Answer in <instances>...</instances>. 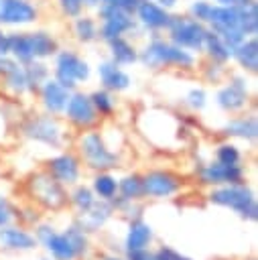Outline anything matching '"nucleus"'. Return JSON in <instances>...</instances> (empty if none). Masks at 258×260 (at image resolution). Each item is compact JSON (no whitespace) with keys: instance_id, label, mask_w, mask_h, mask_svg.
<instances>
[{"instance_id":"obj_7","label":"nucleus","mask_w":258,"mask_h":260,"mask_svg":"<svg viewBox=\"0 0 258 260\" xmlns=\"http://www.w3.org/2000/svg\"><path fill=\"white\" fill-rule=\"evenodd\" d=\"M142 191L146 197L165 199L181 191V181L167 171H150L142 177Z\"/></svg>"},{"instance_id":"obj_14","label":"nucleus","mask_w":258,"mask_h":260,"mask_svg":"<svg viewBox=\"0 0 258 260\" xmlns=\"http://www.w3.org/2000/svg\"><path fill=\"white\" fill-rule=\"evenodd\" d=\"M49 175L61 185H73L79 179V162L73 154H59L49 160Z\"/></svg>"},{"instance_id":"obj_10","label":"nucleus","mask_w":258,"mask_h":260,"mask_svg":"<svg viewBox=\"0 0 258 260\" xmlns=\"http://www.w3.org/2000/svg\"><path fill=\"white\" fill-rule=\"evenodd\" d=\"M199 179L205 185H234L242 183L244 169L240 165H221L215 160L199 169Z\"/></svg>"},{"instance_id":"obj_19","label":"nucleus","mask_w":258,"mask_h":260,"mask_svg":"<svg viewBox=\"0 0 258 260\" xmlns=\"http://www.w3.org/2000/svg\"><path fill=\"white\" fill-rule=\"evenodd\" d=\"M134 12L138 14V20L146 28H165L171 20V14L167 12V8H163L160 4H156L152 0H140L138 8Z\"/></svg>"},{"instance_id":"obj_20","label":"nucleus","mask_w":258,"mask_h":260,"mask_svg":"<svg viewBox=\"0 0 258 260\" xmlns=\"http://www.w3.org/2000/svg\"><path fill=\"white\" fill-rule=\"evenodd\" d=\"M0 244L4 248H10V250H33L39 242L33 234L20 230V228H6L2 225L0 230Z\"/></svg>"},{"instance_id":"obj_9","label":"nucleus","mask_w":258,"mask_h":260,"mask_svg":"<svg viewBox=\"0 0 258 260\" xmlns=\"http://www.w3.org/2000/svg\"><path fill=\"white\" fill-rule=\"evenodd\" d=\"M24 134H26L30 140L43 142V144H47V146H59V142H61V128H59L57 120L51 118V116H37V118H30V120L24 124Z\"/></svg>"},{"instance_id":"obj_44","label":"nucleus","mask_w":258,"mask_h":260,"mask_svg":"<svg viewBox=\"0 0 258 260\" xmlns=\"http://www.w3.org/2000/svg\"><path fill=\"white\" fill-rule=\"evenodd\" d=\"M10 219H12V211H10L8 203H6V199H2V197H0V228H2V225H6Z\"/></svg>"},{"instance_id":"obj_30","label":"nucleus","mask_w":258,"mask_h":260,"mask_svg":"<svg viewBox=\"0 0 258 260\" xmlns=\"http://www.w3.org/2000/svg\"><path fill=\"white\" fill-rule=\"evenodd\" d=\"M91 191H93V195H98L100 199L110 201V199H114V195L118 193V181H116L112 175H108V173H100V175L93 177Z\"/></svg>"},{"instance_id":"obj_36","label":"nucleus","mask_w":258,"mask_h":260,"mask_svg":"<svg viewBox=\"0 0 258 260\" xmlns=\"http://www.w3.org/2000/svg\"><path fill=\"white\" fill-rule=\"evenodd\" d=\"M215 158H217V162H221V165H240L242 154H240V150H238L236 144L225 142V144H219V146H217Z\"/></svg>"},{"instance_id":"obj_43","label":"nucleus","mask_w":258,"mask_h":260,"mask_svg":"<svg viewBox=\"0 0 258 260\" xmlns=\"http://www.w3.org/2000/svg\"><path fill=\"white\" fill-rule=\"evenodd\" d=\"M126 260H156V256L152 252H148L146 248H140V250H126Z\"/></svg>"},{"instance_id":"obj_32","label":"nucleus","mask_w":258,"mask_h":260,"mask_svg":"<svg viewBox=\"0 0 258 260\" xmlns=\"http://www.w3.org/2000/svg\"><path fill=\"white\" fill-rule=\"evenodd\" d=\"M24 75H26V89H41V85L47 81L49 69L43 63H37L35 59L24 65Z\"/></svg>"},{"instance_id":"obj_31","label":"nucleus","mask_w":258,"mask_h":260,"mask_svg":"<svg viewBox=\"0 0 258 260\" xmlns=\"http://www.w3.org/2000/svg\"><path fill=\"white\" fill-rule=\"evenodd\" d=\"M118 191H120L122 199L138 201L140 197H144V191H142V177H138V175H126L124 179L118 181Z\"/></svg>"},{"instance_id":"obj_25","label":"nucleus","mask_w":258,"mask_h":260,"mask_svg":"<svg viewBox=\"0 0 258 260\" xmlns=\"http://www.w3.org/2000/svg\"><path fill=\"white\" fill-rule=\"evenodd\" d=\"M43 246L51 252L53 260H75V258H77L75 250L71 248V244L67 242V238H65L63 234L53 232V234L43 242Z\"/></svg>"},{"instance_id":"obj_17","label":"nucleus","mask_w":258,"mask_h":260,"mask_svg":"<svg viewBox=\"0 0 258 260\" xmlns=\"http://www.w3.org/2000/svg\"><path fill=\"white\" fill-rule=\"evenodd\" d=\"M0 75L4 79V85L14 91V93H22L26 91V75H24V67L16 61L10 59L8 55L0 57Z\"/></svg>"},{"instance_id":"obj_3","label":"nucleus","mask_w":258,"mask_h":260,"mask_svg":"<svg viewBox=\"0 0 258 260\" xmlns=\"http://www.w3.org/2000/svg\"><path fill=\"white\" fill-rule=\"evenodd\" d=\"M79 152L87 162V167L91 169L108 171L118 167L120 162V156L114 150H110V146L104 142V138L98 132H87L79 138Z\"/></svg>"},{"instance_id":"obj_18","label":"nucleus","mask_w":258,"mask_h":260,"mask_svg":"<svg viewBox=\"0 0 258 260\" xmlns=\"http://www.w3.org/2000/svg\"><path fill=\"white\" fill-rule=\"evenodd\" d=\"M98 75H100L104 89H108V91H124L130 87V75L126 71H122L114 61L100 63Z\"/></svg>"},{"instance_id":"obj_12","label":"nucleus","mask_w":258,"mask_h":260,"mask_svg":"<svg viewBox=\"0 0 258 260\" xmlns=\"http://www.w3.org/2000/svg\"><path fill=\"white\" fill-rule=\"evenodd\" d=\"M37 18V10L26 0H0L2 24H28Z\"/></svg>"},{"instance_id":"obj_35","label":"nucleus","mask_w":258,"mask_h":260,"mask_svg":"<svg viewBox=\"0 0 258 260\" xmlns=\"http://www.w3.org/2000/svg\"><path fill=\"white\" fill-rule=\"evenodd\" d=\"M89 100H91L95 112H100V114H112V112H114V106H116V104H114V98L110 95L108 89H98V91H93V93L89 95Z\"/></svg>"},{"instance_id":"obj_33","label":"nucleus","mask_w":258,"mask_h":260,"mask_svg":"<svg viewBox=\"0 0 258 260\" xmlns=\"http://www.w3.org/2000/svg\"><path fill=\"white\" fill-rule=\"evenodd\" d=\"M63 236L67 238V242L71 244V248L75 250V254H77V258L79 256H83L85 252H87V236H85V232L81 230V228H77V225H71V228H67L65 232H63Z\"/></svg>"},{"instance_id":"obj_38","label":"nucleus","mask_w":258,"mask_h":260,"mask_svg":"<svg viewBox=\"0 0 258 260\" xmlns=\"http://www.w3.org/2000/svg\"><path fill=\"white\" fill-rule=\"evenodd\" d=\"M209 12H211V4L205 2V0H197V2L191 4V14H193V18L199 20V22H207Z\"/></svg>"},{"instance_id":"obj_11","label":"nucleus","mask_w":258,"mask_h":260,"mask_svg":"<svg viewBox=\"0 0 258 260\" xmlns=\"http://www.w3.org/2000/svg\"><path fill=\"white\" fill-rule=\"evenodd\" d=\"M63 112L79 128H89V126H93L98 122V112H95L89 95H85V93H73V95H69L67 106H65Z\"/></svg>"},{"instance_id":"obj_23","label":"nucleus","mask_w":258,"mask_h":260,"mask_svg":"<svg viewBox=\"0 0 258 260\" xmlns=\"http://www.w3.org/2000/svg\"><path fill=\"white\" fill-rule=\"evenodd\" d=\"M225 134L230 136H238L244 140H254L258 136V124L254 116H244V118H232L225 124Z\"/></svg>"},{"instance_id":"obj_22","label":"nucleus","mask_w":258,"mask_h":260,"mask_svg":"<svg viewBox=\"0 0 258 260\" xmlns=\"http://www.w3.org/2000/svg\"><path fill=\"white\" fill-rule=\"evenodd\" d=\"M232 57L246 69V71H256L258 69V43L256 39H244L238 47L232 49Z\"/></svg>"},{"instance_id":"obj_45","label":"nucleus","mask_w":258,"mask_h":260,"mask_svg":"<svg viewBox=\"0 0 258 260\" xmlns=\"http://www.w3.org/2000/svg\"><path fill=\"white\" fill-rule=\"evenodd\" d=\"M8 55V35L4 30H0V57Z\"/></svg>"},{"instance_id":"obj_24","label":"nucleus","mask_w":258,"mask_h":260,"mask_svg":"<svg viewBox=\"0 0 258 260\" xmlns=\"http://www.w3.org/2000/svg\"><path fill=\"white\" fill-rule=\"evenodd\" d=\"M238 10V28L244 35H254L258 28V10L254 0H244L242 4L236 6Z\"/></svg>"},{"instance_id":"obj_6","label":"nucleus","mask_w":258,"mask_h":260,"mask_svg":"<svg viewBox=\"0 0 258 260\" xmlns=\"http://www.w3.org/2000/svg\"><path fill=\"white\" fill-rule=\"evenodd\" d=\"M89 77V65L77 57L71 51H63L57 55V63H55V79L65 85L67 89L75 87L79 81H85Z\"/></svg>"},{"instance_id":"obj_46","label":"nucleus","mask_w":258,"mask_h":260,"mask_svg":"<svg viewBox=\"0 0 258 260\" xmlns=\"http://www.w3.org/2000/svg\"><path fill=\"white\" fill-rule=\"evenodd\" d=\"M158 4H160L163 8H171V6L177 4V0H158Z\"/></svg>"},{"instance_id":"obj_47","label":"nucleus","mask_w":258,"mask_h":260,"mask_svg":"<svg viewBox=\"0 0 258 260\" xmlns=\"http://www.w3.org/2000/svg\"><path fill=\"white\" fill-rule=\"evenodd\" d=\"M102 260H126V258H120V256H114V254H108V256H104Z\"/></svg>"},{"instance_id":"obj_2","label":"nucleus","mask_w":258,"mask_h":260,"mask_svg":"<svg viewBox=\"0 0 258 260\" xmlns=\"http://www.w3.org/2000/svg\"><path fill=\"white\" fill-rule=\"evenodd\" d=\"M140 61L146 67H163V65H175V67H191L193 65V55L173 43H165V41H152L150 45H146V49L140 55Z\"/></svg>"},{"instance_id":"obj_1","label":"nucleus","mask_w":258,"mask_h":260,"mask_svg":"<svg viewBox=\"0 0 258 260\" xmlns=\"http://www.w3.org/2000/svg\"><path fill=\"white\" fill-rule=\"evenodd\" d=\"M209 201L221 207H230L234 211H238L244 219H256L258 217V205L254 199V193L250 187L242 185V183H234V185H223L217 187L209 193Z\"/></svg>"},{"instance_id":"obj_15","label":"nucleus","mask_w":258,"mask_h":260,"mask_svg":"<svg viewBox=\"0 0 258 260\" xmlns=\"http://www.w3.org/2000/svg\"><path fill=\"white\" fill-rule=\"evenodd\" d=\"M112 211H114L112 203L100 199V201H95L87 211H81V215L77 217V223H75V225L81 228L83 232H95V230H100V228L108 221V217L112 215Z\"/></svg>"},{"instance_id":"obj_29","label":"nucleus","mask_w":258,"mask_h":260,"mask_svg":"<svg viewBox=\"0 0 258 260\" xmlns=\"http://www.w3.org/2000/svg\"><path fill=\"white\" fill-rule=\"evenodd\" d=\"M108 43H110L112 61H114L116 65H130V63H134V61L138 59L134 47H132L126 39L118 37V39H112V41H108Z\"/></svg>"},{"instance_id":"obj_40","label":"nucleus","mask_w":258,"mask_h":260,"mask_svg":"<svg viewBox=\"0 0 258 260\" xmlns=\"http://www.w3.org/2000/svg\"><path fill=\"white\" fill-rule=\"evenodd\" d=\"M187 104L193 110H201L205 106V91L203 89H191L187 93Z\"/></svg>"},{"instance_id":"obj_41","label":"nucleus","mask_w":258,"mask_h":260,"mask_svg":"<svg viewBox=\"0 0 258 260\" xmlns=\"http://www.w3.org/2000/svg\"><path fill=\"white\" fill-rule=\"evenodd\" d=\"M59 2H61V8L67 16H79V12L83 8L81 0H59Z\"/></svg>"},{"instance_id":"obj_49","label":"nucleus","mask_w":258,"mask_h":260,"mask_svg":"<svg viewBox=\"0 0 258 260\" xmlns=\"http://www.w3.org/2000/svg\"><path fill=\"white\" fill-rule=\"evenodd\" d=\"M41 260H53V258H41Z\"/></svg>"},{"instance_id":"obj_42","label":"nucleus","mask_w":258,"mask_h":260,"mask_svg":"<svg viewBox=\"0 0 258 260\" xmlns=\"http://www.w3.org/2000/svg\"><path fill=\"white\" fill-rule=\"evenodd\" d=\"M154 256H156V260H191V258L175 252L173 248H160L158 252H154Z\"/></svg>"},{"instance_id":"obj_4","label":"nucleus","mask_w":258,"mask_h":260,"mask_svg":"<svg viewBox=\"0 0 258 260\" xmlns=\"http://www.w3.org/2000/svg\"><path fill=\"white\" fill-rule=\"evenodd\" d=\"M167 28L171 32L173 45H177L181 49H189V51H201L203 49V41H205L207 30L199 20H191L185 16H171Z\"/></svg>"},{"instance_id":"obj_26","label":"nucleus","mask_w":258,"mask_h":260,"mask_svg":"<svg viewBox=\"0 0 258 260\" xmlns=\"http://www.w3.org/2000/svg\"><path fill=\"white\" fill-rule=\"evenodd\" d=\"M8 53L12 59L18 63H30L35 57L30 53V43H28V32H12L8 35Z\"/></svg>"},{"instance_id":"obj_21","label":"nucleus","mask_w":258,"mask_h":260,"mask_svg":"<svg viewBox=\"0 0 258 260\" xmlns=\"http://www.w3.org/2000/svg\"><path fill=\"white\" fill-rule=\"evenodd\" d=\"M150 242H152V228L140 217L130 219V228L124 242L126 250H140V248H146Z\"/></svg>"},{"instance_id":"obj_48","label":"nucleus","mask_w":258,"mask_h":260,"mask_svg":"<svg viewBox=\"0 0 258 260\" xmlns=\"http://www.w3.org/2000/svg\"><path fill=\"white\" fill-rule=\"evenodd\" d=\"M81 4H87V6H95V4H100V0H81Z\"/></svg>"},{"instance_id":"obj_5","label":"nucleus","mask_w":258,"mask_h":260,"mask_svg":"<svg viewBox=\"0 0 258 260\" xmlns=\"http://www.w3.org/2000/svg\"><path fill=\"white\" fill-rule=\"evenodd\" d=\"M30 193L41 205L49 209H61L63 205H67V193L63 185L49 173H37L30 179Z\"/></svg>"},{"instance_id":"obj_8","label":"nucleus","mask_w":258,"mask_h":260,"mask_svg":"<svg viewBox=\"0 0 258 260\" xmlns=\"http://www.w3.org/2000/svg\"><path fill=\"white\" fill-rule=\"evenodd\" d=\"M100 16H102V20H104L100 35H102L106 41L118 39V37H122L124 32H128V30L134 28L132 14H128V12H124V10H118V8L100 4Z\"/></svg>"},{"instance_id":"obj_34","label":"nucleus","mask_w":258,"mask_h":260,"mask_svg":"<svg viewBox=\"0 0 258 260\" xmlns=\"http://www.w3.org/2000/svg\"><path fill=\"white\" fill-rule=\"evenodd\" d=\"M75 35H77L79 41L89 43V41H93L98 37V24L91 18H87V16H77V20H75Z\"/></svg>"},{"instance_id":"obj_16","label":"nucleus","mask_w":258,"mask_h":260,"mask_svg":"<svg viewBox=\"0 0 258 260\" xmlns=\"http://www.w3.org/2000/svg\"><path fill=\"white\" fill-rule=\"evenodd\" d=\"M41 95H43V106L51 114H59L65 110L67 100H69V89L61 85L57 79H47L41 85Z\"/></svg>"},{"instance_id":"obj_39","label":"nucleus","mask_w":258,"mask_h":260,"mask_svg":"<svg viewBox=\"0 0 258 260\" xmlns=\"http://www.w3.org/2000/svg\"><path fill=\"white\" fill-rule=\"evenodd\" d=\"M100 4H106V6H112V8H118V10L132 14L138 8L140 0H100Z\"/></svg>"},{"instance_id":"obj_27","label":"nucleus","mask_w":258,"mask_h":260,"mask_svg":"<svg viewBox=\"0 0 258 260\" xmlns=\"http://www.w3.org/2000/svg\"><path fill=\"white\" fill-rule=\"evenodd\" d=\"M28 43H30V53L35 59L51 57L57 51V43L51 35L39 30V32H28Z\"/></svg>"},{"instance_id":"obj_37","label":"nucleus","mask_w":258,"mask_h":260,"mask_svg":"<svg viewBox=\"0 0 258 260\" xmlns=\"http://www.w3.org/2000/svg\"><path fill=\"white\" fill-rule=\"evenodd\" d=\"M71 203L77 207V211H87L93 203H95V197H93V191L89 187H77L73 193H71Z\"/></svg>"},{"instance_id":"obj_28","label":"nucleus","mask_w":258,"mask_h":260,"mask_svg":"<svg viewBox=\"0 0 258 260\" xmlns=\"http://www.w3.org/2000/svg\"><path fill=\"white\" fill-rule=\"evenodd\" d=\"M203 49L209 53V57L217 63H225L232 57V49L221 41V37L213 30L205 32V41H203Z\"/></svg>"},{"instance_id":"obj_13","label":"nucleus","mask_w":258,"mask_h":260,"mask_svg":"<svg viewBox=\"0 0 258 260\" xmlns=\"http://www.w3.org/2000/svg\"><path fill=\"white\" fill-rule=\"evenodd\" d=\"M248 104V85L246 79L234 77L230 85L217 91V106L228 112H238Z\"/></svg>"}]
</instances>
